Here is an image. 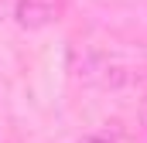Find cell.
Listing matches in <instances>:
<instances>
[{
  "mask_svg": "<svg viewBox=\"0 0 147 143\" xmlns=\"http://www.w3.org/2000/svg\"><path fill=\"white\" fill-rule=\"evenodd\" d=\"M65 10V0H17V24L24 31H38V27H48L51 21H58Z\"/></svg>",
  "mask_w": 147,
  "mask_h": 143,
  "instance_id": "6da1fadb",
  "label": "cell"
},
{
  "mask_svg": "<svg viewBox=\"0 0 147 143\" xmlns=\"http://www.w3.org/2000/svg\"><path fill=\"white\" fill-rule=\"evenodd\" d=\"M82 143H113V140H106V136H86Z\"/></svg>",
  "mask_w": 147,
  "mask_h": 143,
  "instance_id": "7a4b0ae2",
  "label": "cell"
},
{
  "mask_svg": "<svg viewBox=\"0 0 147 143\" xmlns=\"http://www.w3.org/2000/svg\"><path fill=\"white\" fill-rule=\"evenodd\" d=\"M7 10H10V0H0V21L7 17Z\"/></svg>",
  "mask_w": 147,
  "mask_h": 143,
  "instance_id": "3957f363",
  "label": "cell"
},
{
  "mask_svg": "<svg viewBox=\"0 0 147 143\" xmlns=\"http://www.w3.org/2000/svg\"><path fill=\"white\" fill-rule=\"evenodd\" d=\"M140 119H144V126H147V99H144V106H140Z\"/></svg>",
  "mask_w": 147,
  "mask_h": 143,
  "instance_id": "277c9868",
  "label": "cell"
}]
</instances>
